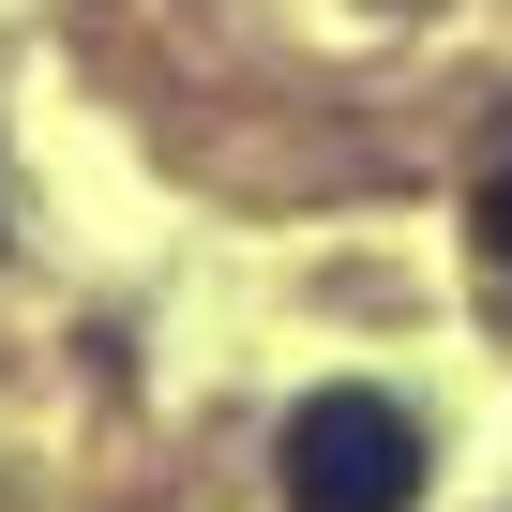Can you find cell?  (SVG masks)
I'll list each match as a JSON object with an SVG mask.
<instances>
[{
  "instance_id": "6da1fadb",
  "label": "cell",
  "mask_w": 512,
  "mask_h": 512,
  "mask_svg": "<svg viewBox=\"0 0 512 512\" xmlns=\"http://www.w3.org/2000/svg\"><path fill=\"white\" fill-rule=\"evenodd\" d=\"M422 497V437L392 392H317L287 422V512H407Z\"/></svg>"
},
{
  "instance_id": "7a4b0ae2",
  "label": "cell",
  "mask_w": 512,
  "mask_h": 512,
  "mask_svg": "<svg viewBox=\"0 0 512 512\" xmlns=\"http://www.w3.org/2000/svg\"><path fill=\"white\" fill-rule=\"evenodd\" d=\"M482 241H497V256H512V166H497V181H482Z\"/></svg>"
}]
</instances>
